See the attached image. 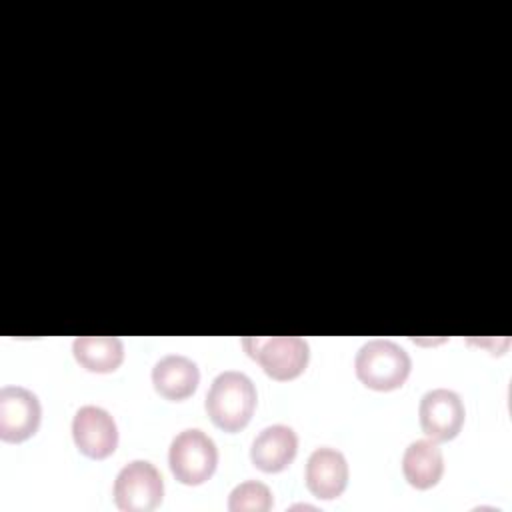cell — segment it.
<instances>
[{
  "label": "cell",
  "mask_w": 512,
  "mask_h": 512,
  "mask_svg": "<svg viewBox=\"0 0 512 512\" xmlns=\"http://www.w3.org/2000/svg\"><path fill=\"white\" fill-rule=\"evenodd\" d=\"M418 416L422 432L428 438L436 442H448L462 430L466 412L460 396L454 390L434 388L422 396Z\"/></svg>",
  "instance_id": "7"
},
{
  "label": "cell",
  "mask_w": 512,
  "mask_h": 512,
  "mask_svg": "<svg viewBox=\"0 0 512 512\" xmlns=\"http://www.w3.org/2000/svg\"><path fill=\"white\" fill-rule=\"evenodd\" d=\"M72 438L76 448L94 460L110 456L118 446V428L110 412L100 406H82L72 420Z\"/></svg>",
  "instance_id": "8"
},
{
  "label": "cell",
  "mask_w": 512,
  "mask_h": 512,
  "mask_svg": "<svg viewBox=\"0 0 512 512\" xmlns=\"http://www.w3.org/2000/svg\"><path fill=\"white\" fill-rule=\"evenodd\" d=\"M168 464L174 478L186 486L204 484L218 466L214 440L198 428L178 432L170 444Z\"/></svg>",
  "instance_id": "3"
},
{
  "label": "cell",
  "mask_w": 512,
  "mask_h": 512,
  "mask_svg": "<svg viewBox=\"0 0 512 512\" xmlns=\"http://www.w3.org/2000/svg\"><path fill=\"white\" fill-rule=\"evenodd\" d=\"M72 352L82 368L98 374L114 372L124 360V346L116 336H78Z\"/></svg>",
  "instance_id": "13"
},
{
  "label": "cell",
  "mask_w": 512,
  "mask_h": 512,
  "mask_svg": "<svg viewBox=\"0 0 512 512\" xmlns=\"http://www.w3.org/2000/svg\"><path fill=\"white\" fill-rule=\"evenodd\" d=\"M42 418L38 396L22 386L0 390V438L4 442H24L36 434Z\"/></svg>",
  "instance_id": "6"
},
{
  "label": "cell",
  "mask_w": 512,
  "mask_h": 512,
  "mask_svg": "<svg viewBox=\"0 0 512 512\" xmlns=\"http://www.w3.org/2000/svg\"><path fill=\"white\" fill-rule=\"evenodd\" d=\"M298 452V436L290 426L272 424L264 428L252 442V464L262 472H282L290 466Z\"/></svg>",
  "instance_id": "10"
},
{
  "label": "cell",
  "mask_w": 512,
  "mask_h": 512,
  "mask_svg": "<svg viewBox=\"0 0 512 512\" xmlns=\"http://www.w3.org/2000/svg\"><path fill=\"white\" fill-rule=\"evenodd\" d=\"M200 382V370L196 362L180 354H168L160 358L152 368V384L166 400H184L194 394Z\"/></svg>",
  "instance_id": "11"
},
{
  "label": "cell",
  "mask_w": 512,
  "mask_h": 512,
  "mask_svg": "<svg viewBox=\"0 0 512 512\" xmlns=\"http://www.w3.org/2000/svg\"><path fill=\"white\" fill-rule=\"evenodd\" d=\"M242 346L274 380L298 378L310 358L308 342L300 336H270V338H244Z\"/></svg>",
  "instance_id": "4"
},
{
  "label": "cell",
  "mask_w": 512,
  "mask_h": 512,
  "mask_svg": "<svg viewBox=\"0 0 512 512\" xmlns=\"http://www.w3.org/2000/svg\"><path fill=\"white\" fill-rule=\"evenodd\" d=\"M306 486L322 500L338 498L348 484V462L336 448H316L306 462Z\"/></svg>",
  "instance_id": "9"
},
{
  "label": "cell",
  "mask_w": 512,
  "mask_h": 512,
  "mask_svg": "<svg viewBox=\"0 0 512 512\" xmlns=\"http://www.w3.org/2000/svg\"><path fill=\"white\" fill-rule=\"evenodd\" d=\"M164 496L158 468L148 460L128 462L114 480V502L124 512H150Z\"/></svg>",
  "instance_id": "5"
},
{
  "label": "cell",
  "mask_w": 512,
  "mask_h": 512,
  "mask_svg": "<svg viewBox=\"0 0 512 512\" xmlns=\"http://www.w3.org/2000/svg\"><path fill=\"white\" fill-rule=\"evenodd\" d=\"M274 504L272 492L258 480H246L238 484L228 498L230 512H266Z\"/></svg>",
  "instance_id": "14"
},
{
  "label": "cell",
  "mask_w": 512,
  "mask_h": 512,
  "mask_svg": "<svg viewBox=\"0 0 512 512\" xmlns=\"http://www.w3.org/2000/svg\"><path fill=\"white\" fill-rule=\"evenodd\" d=\"M402 472L410 486L428 490L438 484L444 472V456L436 440H414L402 456Z\"/></svg>",
  "instance_id": "12"
},
{
  "label": "cell",
  "mask_w": 512,
  "mask_h": 512,
  "mask_svg": "<svg viewBox=\"0 0 512 512\" xmlns=\"http://www.w3.org/2000/svg\"><path fill=\"white\" fill-rule=\"evenodd\" d=\"M412 362L408 352L384 338L368 340L356 354L354 370L358 380L372 390L378 392H390L400 388L408 374H410Z\"/></svg>",
  "instance_id": "2"
},
{
  "label": "cell",
  "mask_w": 512,
  "mask_h": 512,
  "mask_svg": "<svg viewBox=\"0 0 512 512\" xmlns=\"http://www.w3.org/2000/svg\"><path fill=\"white\" fill-rule=\"evenodd\" d=\"M256 410V388L252 380L238 370L220 372L206 394V412L224 432L242 430Z\"/></svg>",
  "instance_id": "1"
}]
</instances>
